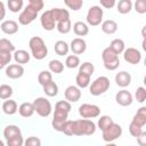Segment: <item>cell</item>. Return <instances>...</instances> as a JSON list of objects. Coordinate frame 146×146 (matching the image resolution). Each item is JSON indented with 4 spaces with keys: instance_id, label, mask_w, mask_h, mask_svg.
<instances>
[{
    "instance_id": "obj_51",
    "label": "cell",
    "mask_w": 146,
    "mask_h": 146,
    "mask_svg": "<svg viewBox=\"0 0 146 146\" xmlns=\"http://www.w3.org/2000/svg\"><path fill=\"white\" fill-rule=\"evenodd\" d=\"M3 67H6V66H5V65H3V64H2L1 62H0V70H2Z\"/></svg>"
},
{
    "instance_id": "obj_42",
    "label": "cell",
    "mask_w": 146,
    "mask_h": 146,
    "mask_svg": "<svg viewBox=\"0 0 146 146\" xmlns=\"http://www.w3.org/2000/svg\"><path fill=\"white\" fill-rule=\"evenodd\" d=\"M135 98L138 103L143 104L146 100V89L144 87H138L135 91Z\"/></svg>"
},
{
    "instance_id": "obj_6",
    "label": "cell",
    "mask_w": 146,
    "mask_h": 146,
    "mask_svg": "<svg viewBox=\"0 0 146 146\" xmlns=\"http://www.w3.org/2000/svg\"><path fill=\"white\" fill-rule=\"evenodd\" d=\"M122 127L119 123L113 122L111 125H108L106 129L102 131V138L105 143H113L122 136Z\"/></svg>"
},
{
    "instance_id": "obj_18",
    "label": "cell",
    "mask_w": 146,
    "mask_h": 146,
    "mask_svg": "<svg viewBox=\"0 0 146 146\" xmlns=\"http://www.w3.org/2000/svg\"><path fill=\"white\" fill-rule=\"evenodd\" d=\"M22 135V131L19 129L18 125H15V124H8L6 125V128L3 129V137L7 140L14 138V137H17V136H21Z\"/></svg>"
},
{
    "instance_id": "obj_29",
    "label": "cell",
    "mask_w": 146,
    "mask_h": 146,
    "mask_svg": "<svg viewBox=\"0 0 146 146\" xmlns=\"http://www.w3.org/2000/svg\"><path fill=\"white\" fill-rule=\"evenodd\" d=\"M42 88H43V92L48 97H55V96L58 95V86L54 81H50V82L46 83L44 86H42Z\"/></svg>"
},
{
    "instance_id": "obj_2",
    "label": "cell",
    "mask_w": 146,
    "mask_h": 146,
    "mask_svg": "<svg viewBox=\"0 0 146 146\" xmlns=\"http://www.w3.org/2000/svg\"><path fill=\"white\" fill-rule=\"evenodd\" d=\"M29 47L31 50V55L36 60H42L48 55V48L43 39L40 36H32L29 41Z\"/></svg>"
},
{
    "instance_id": "obj_44",
    "label": "cell",
    "mask_w": 146,
    "mask_h": 146,
    "mask_svg": "<svg viewBox=\"0 0 146 146\" xmlns=\"http://www.w3.org/2000/svg\"><path fill=\"white\" fill-rule=\"evenodd\" d=\"M55 108H57V110H62V111H65V112L70 113L72 106H71V103L67 102V100L65 99V100H59V102H57L56 105H55Z\"/></svg>"
},
{
    "instance_id": "obj_1",
    "label": "cell",
    "mask_w": 146,
    "mask_h": 146,
    "mask_svg": "<svg viewBox=\"0 0 146 146\" xmlns=\"http://www.w3.org/2000/svg\"><path fill=\"white\" fill-rule=\"evenodd\" d=\"M96 124L90 119L72 121V136H91L96 131Z\"/></svg>"
},
{
    "instance_id": "obj_50",
    "label": "cell",
    "mask_w": 146,
    "mask_h": 146,
    "mask_svg": "<svg viewBox=\"0 0 146 146\" xmlns=\"http://www.w3.org/2000/svg\"><path fill=\"white\" fill-rule=\"evenodd\" d=\"M6 17V6L2 1H0V22H2Z\"/></svg>"
},
{
    "instance_id": "obj_17",
    "label": "cell",
    "mask_w": 146,
    "mask_h": 146,
    "mask_svg": "<svg viewBox=\"0 0 146 146\" xmlns=\"http://www.w3.org/2000/svg\"><path fill=\"white\" fill-rule=\"evenodd\" d=\"M115 83L121 87V88H125L131 83V75L130 73H128L127 71H121L119 73L115 74Z\"/></svg>"
},
{
    "instance_id": "obj_30",
    "label": "cell",
    "mask_w": 146,
    "mask_h": 146,
    "mask_svg": "<svg viewBox=\"0 0 146 146\" xmlns=\"http://www.w3.org/2000/svg\"><path fill=\"white\" fill-rule=\"evenodd\" d=\"M108 47H110L115 54L120 55V54H122L123 50L125 49V43H124V41H123L122 39H113V40L111 41V43H110Z\"/></svg>"
},
{
    "instance_id": "obj_26",
    "label": "cell",
    "mask_w": 146,
    "mask_h": 146,
    "mask_svg": "<svg viewBox=\"0 0 146 146\" xmlns=\"http://www.w3.org/2000/svg\"><path fill=\"white\" fill-rule=\"evenodd\" d=\"M90 79H91L90 75H87V74H83V73L78 72V74H76V76H75L76 86H78L80 89L88 88L89 84H90Z\"/></svg>"
},
{
    "instance_id": "obj_52",
    "label": "cell",
    "mask_w": 146,
    "mask_h": 146,
    "mask_svg": "<svg viewBox=\"0 0 146 146\" xmlns=\"http://www.w3.org/2000/svg\"><path fill=\"white\" fill-rule=\"evenodd\" d=\"M0 146H5V143L2 140H0Z\"/></svg>"
},
{
    "instance_id": "obj_48",
    "label": "cell",
    "mask_w": 146,
    "mask_h": 146,
    "mask_svg": "<svg viewBox=\"0 0 146 146\" xmlns=\"http://www.w3.org/2000/svg\"><path fill=\"white\" fill-rule=\"evenodd\" d=\"M99 2H100L102 7H104L106 9H111V8H113L115 6L116 0H99Z\"/></svg>"
},
{
    "instance_id": "obj_15",
    "label": "cell",
    "mask_w": 146,
    "mask_h": 146,
    "mask_svg": "<svg viewBox=\"0 0 146 146\" xmlns=\"http://www.w3.org/2000/svg\"><path fill=\"white\" fill-rule=\"evenodd\" d=\"M70 50L74 55H81L87 50V42L82 38H75L70 43Z\"/></svg>"
},
{
    "instance_id": "obj_34",
    "label": "cell",
    "mask_w": 146,
    "mask_h": 146,
    "mask_svg": "<svg viewBox=\"0 0 146 146\" xmlns=\"http://www.w3.org/2000/svg\"><path fill=\"white\" fill-rule=\"evenodd\" d=\"M7 6L11 13H18L23 9L24 1L23 0H7Z\"/></svg>"
},
{
    "instance_id": "obj_46",
    "label": "cell",
    "mask_w": 146,
    "mask_h": 146,
    "mask_svg": "<svg viewBox=\"0 0 146 146\" xmlns=\"http://www.w3.org/2000/svg\"><path fill=\"white\" fill-rule=\"evenodd\" d=\"M24 145L25 146H40L41 145V140L38 137H29L26 140H24Z\"/></svg>"
},
{
    "instance_id": "obj_5",
    "label": "cell",
    "mask_w": 146,
    "mask_h": 146,
    "mask_svg": "<svg viewBox=\"0 0 146 146\" xmlns=\"http://www.w3.org/2000/svg\"><path fill=\"white\" fill-rule=\"evenodd\" d=\"M32 104H33V107H34V112L39 116L48 117L51 114L52 106H51V103L46 97H38L33 100Z\"/></svg>"
},
{
    "instance_id": "obj_35",
    "label": "cell",
    "mask_w": 146,
    "mask_h": 146,
    "mask_svg": "<svg viewBox=\"0 0 146 146\" xmlns=\"http://www.w3.org/2000/svg\"><path fill=\"white\" fill-rule=\"evenodd\" d=\"M80 65V58L78 55H68L65 59V66L68 68H76Z\"/></svg>"
},
{
    "instance_id": "obj_10",
    "label": "cell",
    "mask_w": 146,
    "mask_h": 146,
    "mask_svg": "<svg viewBox=\"0 0 146 146\" xmlns=\"http://www.w3.org/2000/svg\"><path fill=\"white\" fill-rule=\"evenodd\" d=\"M123 58L127 63L131 64V65H137L139 64V62L141 60V52L133 47H129L127 49L123 50Z\"/></svg>"
},
{
    "instance_id": "obj_16",
    "label": "cell",
    "mask_w": 146,
    "mask_h": 146,
    "mask_svg": "<svg viewBox=\"0 0 146 146\" xmlns=\"http://www.w3.org/2000/svg\"><path fill=\"white\" fill-rule=\"evenodd\" d=\"M0 29L5 34L13 35V34H16L18 32V23L13 21V19L2 21L0 24Z\"/></svg>"
},
{
    "instance_id": "obj_40",
    "label": "cell",
    "mask_w": 146,
    "mask_h": 146,
    "mask_svg": "<svg viewBox=\"0 0 146 146\" xmlns=\"http://www.w3.org/2000/svg\"><path fill=\"white\" fill-rule=\"evenodd\" d=\"M64 3L73 11L80 10L83 6V0H64Z\"/></svg>"
},
{
    "instance_id": "obj_22",
    "label": "cell",
    "mask_w": 146,
    "mask_h": 146,
    "mask_svg": "<svg viewBox=\"0 0 146 146\" xmlns=\"http://www.w3.org/2000/svg\"><path fill=\"white\" fill-rule=\"evenodd\" d=\"M18 113L21 116L23 117H31L35 112H34V107L32 103L29 102H24L18 106Z\"/></svg>"
},
{
    "instance_id": "obj_36",
    "label": "cell",
    "mask_w": 146,
    "mask_h": 146,
    "mask_svg": "<svg viewBox=\"0 0 146 146\" xmlns=\"http://www.w3.org/2000/svg\"><path fill=\"white\" fill-rule=\"evenodd\" d=\"M50 81H52V74H51L50 71L43 70V71H41L39 73V75H38V82H39V84L44 86L46 83H48Z\"/></svg>"
},
{
    "instance_id": "obj_41",
    "label": "cell",
    "mask_w": 146,
    "mask_h": 146,
    "mask_svg": "<svg viewBox=\"0 0 146 146\" xmlns=\"http://www.w3.org/2000/svg\"><path fill=\"white\" fill-rule=\"evenodd\" d=\"M132 8L140 15L146 13V0H136L135 3H132Z\"/></svg>"
},
{
    "instance_id": "obj_37",
    "label": "cell",
    "mask_w": 146,
    "mask_h": 146,
    "mask_svg": "<svg viewBox=\"0 0 146 146\" xmlns=\"http://www.w3.org/2000/svg\"><path fill=\"white\" fill-rule=\"evenodd\" d=\"M79 72L91 76L94 74V72H95V66L90 62H84V63H82V64L79 65Z\"/></svg>"
},
{
    "instance_id": "obj_13",
    "label": "cell",
    "mask_w": 146,
    "mask_h": 146,
    "mask_svg": "<svg viewBox=\"0 0 146 146\" xmlns=\"http://www.w3.org/2000/svg\"><path fill=\"white\" fill-rule=\"evenodd\" d=\"M115 102L120 106H123V107L130 106L132 104V102H133V96L131 95L130 91H128L125 89H122V90H120V91L116 92V95H115Z\"/></svg>"
},
{
    "instance_id": "obj_8",
    "label": "cell",
    "mask_w": 146,
    "mask_h": 146,
    "mask_svg": "<svg viewBox=\"0 0 146 146\" xmlns=\"http://www.w3.org/2000/svg\"><path fill=\"white\" fill-rule=\"evenodd\" d=\"M79 114L83 119H95L100 115V107L95 104L84 103L79 106Z\"/></svg>"
},
{
    "instance_id": "obj_12",
    "label": "cell",
    "mask_w": 146,
    "mask_h": 146,
    "mask_svg": "<svg viewBox=\"0 0 146 146\" xmlns=\"http://www.w3.org/2000/svg\"><path fill=\"white\" fill-rule=\"evenodd\" d=\"M24 67H23V65H21V64H8L7 66H6V71H5V73H6V76L7 78H9V79H19V78H22L23 75H24Z\"/></svg>"
},
{
    "instance_id": "obj_19",
    "label": "cell",
    "mask_w": 146,
    "mask_h": 146,
    "mask_svg": "<svg viewBox=\"0 0 146 146\" xmlns=\"http://www.w3.org/2000/svg\"><path fill=\"white\" fill-rule=\"evenodd\" d=\"M14 60L17 63V64H27L30 62V58H31V55L24 50V49H18V50H15L14 51V56H13Z\"/></svg>"
},
{
    "instance_id": "obj_31",
    "label": "cell",
    "mask_w": 146,
    "mask_h": 146,
    "mask_svg": "<svg viewBox=\"0 0 146 146\" xmlns=\"http://www.w3.org/2000/svg\"><path fill=\"white\" fill-rule=\"evenodd\" d=\"M51 11H52V16H54L56 22L70 18V13H68L67 9H64V8H52Z\"/></svg>"
},
{
    "instance_id": "obj_28",
    "label": "cell",
    "mask_w": 146,
    "mask_h": 146,
    "mask_svg": "<svg viewBox=\"0 0 146 146\" xmlns=\"http://www.w3.org/2000/svg\"><path fill=\"white\" fill-rule=\"evenodd\" d=\"M116 9L122 15L129 14L132 10V1L131 0H120L116 5Z\"/></svg>"
},
{
    "instance_id": "obj_47",
    "label": "cell",
    "mask_w": 146,
    "mask_h": 146,
    "mask_svg": "<svg viewBox=\"0 0 146 146\" xmlns=\"http://www.w3.org/2000/svg\"><path fill=\"white\" fill-rule=\"evenodd\" d=\"M29 5L32 6L33 8H35L38 11H40L41 9H43L44 2H43V0H29Z\"/></svg>"
},
{
    "instance_id": "obj_14",
    "label": "cell",
    "mask_w": 146,
    "mask_h": 146,
    "mask_svg": "<svg viewBox=\"0 0 146 146\" xmlns=\"http://www.w3.org/2000/svg\"><path fill=\"white\" fill-rule=\"evenodd\" d=\"M81 95V89L78 86H68L64 91L65 99L70 103H76L78 100H80Z\"/></svg>"
},
{
    "instance_id": "obj_11",
    "label": "cell",
    "mask_w": 146,
    "mask_h": 146,
    "mask_svg": "<svg viewBox=\"0 0 146 146\" xmlns=\"http://www.w3.org/2000/svg\"><path fill=\"white\" fill-rule=\"evenodd\" d=\"M40 23L43 30L46 31H52L56 27V21L52 16V11L51 9L46 10L42 13L41 17H40Z\"/></svg>"
},
{
    "instance_id": "obj_33",
    "label": "cell",
    "mask_w": 146,
    "mask_h": 146,
    "mask_svg": "<svg viewBox=\"0 0 146 146\" xmlns=\"http://www.w3.org/2000/svg\"><path fill=\"white\" fill-rule=\"evenodd\" d=\"M15 50H16L15 46L9 39H6V38L0 39V52H11L13 54Z\"/></svg>"
},
{
    "instance_id": "obj_45",
    "label": "cell",
    "mask_w": 146,
    "mask_h": 146,
    "mask_svg": "<svg viewBox=\"0 0 146 146\" xmlns=\"http://www.w3.org/2000/svg\"><path fill=\"white\" fill-rule=\"evenodd\" d=\"M6 144L8 146H23L24 145V139H23V136H17V137H14L9 140L6 141Z\"/></svg>"
},
{
    "instance_id": "obj_4",
    "label": "cell",
    "mask_w": 146,
    "mask_h": 146,
    "mask_svg": "<svg viewBox=\"0 0 146 146\" xmlns=\"http://www.w3.org/2000/svg\"><path fill=\"white\" fill-rule=\"evenodd\" d=\"M102 59L104 67L108 71H115L120 66L119 55L115 54L110 47H106L102 52Z\"/></svg>"
},
{
    "instance_id": "obj_3",
    "label": "cell",
    "mask_w": 146,
    "mask_h": 146,
    "mask_svg": "<svg viewBox=\"0 0 146 146\" xmlns=\"http://www.w3.org/2000/svg\"><path fill=\"white\" fill-rule=\"evenodd\" d=\"M111 87L110 79L107 76H98L89 84V92L92 96H100L105 94Z\"/></svg>"
},
{
    "instance_id": "obj_9",
    "label": "cell",
    "mask_w": 146,
    "mask_h": 146,
    "mask_svg": "<svg viewBox=\"0 0 146 146\" xmlns=\"http://www.w3.org/2000/svg\"><path fill=\"white\" fill-rule=\"evenodd\" d=\"M38 10L33 8L32 6L27 5L24 9H22L19 16H18V23L21 25H29L31 24L36 17H38Z\"/></svg>"
},
{
    "instance_id": "obj_32",
    "label": "cell",
    "mask_w": 146,
    "mask_h": 146,
    "mask_svg": "<svg viewBox=\"0 0 146 146\" xmlns=\"http://www.w3.org/2000/svg\"><path fill=\"white\" fill-rule=\"evenodd\" d=\"M48 67H49V71L55 74H59L64 71V64L59 59H51L48 63Z\"/></svg>"
},
{
    "instance_id": "obj_49",
    "label": "cell",
    "mask_w": 146,
    "mask_h": 146,
    "mask_svg": "<svg viewBox=\"0 0 146 146\" xmlns=\"http://www.w3.org/2000/svg\"><path fill=\"white\" fill-rule=\"evenodd\" d=\"M136 139H137L138 145H140V146L146 145V132L143 130V132H141V133H140L138 137H136Z\"/></svg>"
},
{
    "instance_id": "obj_38",
    "label": "cell",
    "mask_w": 146,
    "mask_h": 146,
    "mask_svg": "<svg viewBox=\"0 0 146 146\" xmlns=\"http://www.w3.org/2000/svg\"><path fill=\"white\" fill-rule=\"evenodd\" d=\"M113 119L110 116V115H102L99 119H98V122H97V127L103 131L104 129H106L108 125H111L113 123Z\"/></svg>"
},
{
    "instance_id": "obj_27",
    "label": "cell",
    "mask_w": 146,
    "mask_h": 146,
    "mask_svg": "<svg viewBox=\"0 0 146 146\" xmlns=\"http://www.w3.org/2000/svg\"><path fill=\"white\" fill-rule=\"evenodd\" d=\"M56 29L59 33L62 34H67L71 30H72V23H71V19L67 18V19H63V21H59V22H56Z\"/></svg>"
},
{
    "instance_id": "obj_21",
    "label": "cell",
    "mask_w": 146,
    "mask_h": 146,
    "mask_svg": "<svg viewBox=\"0 0 146 146\" xmlns=\"http://www.w3.org/2000/svg\"><path fill=\"white\" fill-rule=\"evenodd\" d=\"M2 111L7 115H14L18 111V105L14 99H10V98L5 99L2 104Z\"/></svg>"
},
{
    "instance_id": "obj_24",
    "label": "cell",
    "mask_w": 146,
    "mask_h": 146,
    "mask_svg": "<svg viewBox=\"0 0 146 146\" xmlns=\"http://www.w3.org/2000/svg\"><path fill=\"white\" fill-rule=\"evenodd\" d=\"M73 32L78 36H86L89 33V26L84 22L78 21L73 24Z\"/></svg>"
},
{
    "instance_id": "obj_23",
    "label": "cell",
    "mask_w": 146,
    "mask_h": 146,
    "mask_svg": "<svg viewBox=\"0 0 146 146\" xmlns=\"http://www.w3.org/2000/svg\"><path fill=\"white\" fill-rule=\"evenodd\" d=\"M131 122H133V123H136L143 128L145 127V124H146V107L145 106H141L137 111V113L133 115Z\"/></svg>"
},
{
    "instance_id": "obj_7",
    "label": "cell",
    "mask_w": 146,
    "mask_h": 146,
    "mask_svg": "<svg viewBox=\"0 0 146 146\" xmlns=\"http://www.w3.org/2000/svg\"><path fill=\"white\" fill-rule=\"evenodd\" d=\"M103 16H104V10L102 9L100 6H91L87 11L86 21L88 25L97 26L100 25V23L103 22Z\"/></svg>"
},
{
    "instance_id": "obj_43",
    "label": "cell",
    "mask_w": 146,
    "mask_h": 146,
    "mask_svg": "<svg viewBox=\"0 0 146 146\" xmlns=\"http://www.w3.org/2000/svg\"><path fill=\"white\" fill-rule=\"evenodd\" d=\"M129 132H130V135L132 137L136 138V137H138L143 132V127H140V125H138V124H136L133 122H130V124H129Z\"/></svg>"
},
{
    "instance_id": "obj_25",
    "label": "cell",
    "mask_w": 146,
    "mask_h": 146,
    "mask_svg": "<svg viewBox=\"0 0 146 146\" xmlns=\"http://www.w3.org/2000/svg\"><path fill=\"white\" fill-rule=\"evenodd\" d=\"M54 50L58 56H66L70 51V44L64 40H58L55 42Z\"/></svg>"
},
{
    "instance_id": "obj_39",
    "label": "cell",
    "mask_w": 146,
    "mask_h": 146,
    "mask_svg": "<svg viewBox=\"0 0 146 146\" xmlns=\"http://www.w3.org/2000/svg\"><path fill=\"white\" fill-rule=\"evenodd\" d=\"M14 90L9 84H0V98L1 99H8L13 96Z\"/></svg>"
},
{
    "instance_id": "obj_20",
    "label": "cell",
    "mask_w": 146,
    "mask_h": 146,
    "mask_svg": "<svg viewBox=\"0 0 146 146\" xmlns=\"http://www.w3.org/2000/svg\"><path fill=\"white\" fill-rule=\"evenodd\" d=\"M100 29L105 34H114L117 31V23L113 19H106L100 23Z\"/></svg>"
}]
</instances>
